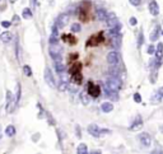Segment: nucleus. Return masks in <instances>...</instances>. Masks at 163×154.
Returning a JSON list of instances; mask_svg holds the SVG:
<instances>
[{
    "label": "nucleus",
    "instance_id": "1",
    "mask_svg": "<svg viewBox=\"0 0 163 154\" xmlns=\"http://www.w3.org/2000/svg\"><path fill=\"white\" fill-rule=\"evenodd\" d=\"M82 68H83V65H82L80 61H74V63L70 65V68H69V74L71 76V82L76 84V86H80V84L83 83Z\"/></svg>",
    "mask_w": 163,
    "mask_h": 154
},
{
    "label": "nucleus",
    "instance_id": "2",
    "mask_svg": "<svg viewBox=\"0 0 163 154\" xmlns=\"http://www.w3.org/2000/svg\"><path fill=\"white\" fill-rule=\"evenodd\" d=\"M92 18V5L88 1H84L79 8V19L82 22H88Z\"/></svg>",
    "mask_w": 163,
    "mask_h": 154
},
{
    "label": "nucleus",
    "instance_id": "3",
    "mask_svg": "<svg viewBox=\"0 0 163 154\" xmlns=\"http://www.w3.org/2000/svg\"><path fill=\"white\" fill-rule=\"evenodd\" d=\"M106 86H107V89H110L112 92H119L122 88V82L116 75H114V76H111V78L107 79Z\"/></svg>",
    "mask_w": 163,
    "mask_h": 154
},
{
    "label": "nucleus",
    "instance_id": "4",
    "mask_svg": "<svg viewBox=\"0 0 163 154\" xmlns=\"http://www.w3.org/2000/svg\"><path fill=\"white\" fill-rule=\"evenodd\" d=\"M104 41V34L103 32H98V33H96V34H93V36H91L88 38V41H87V43H85V46L87 47H96V46H98L101 45L102 42Z\"/></svg>",
    "mask_w": 163,
    "mask_h": 154
},
{
    "label": "nucleus",
    "instance_id": "5",
    "mask_svg": "<svg viewBox=\"0 0 163 154\" xmlns=\"http://www.w3.org/2000/svg\"><path fill=\"white\" fill-rule=\"evenodd\" d=\"M108 65H111V66H115V65H117L120 63V60H121V55H120L119 51H116V50H112L107 53V57H106Z\"/></svg>",
    "mask_w": 163,
    "mask_h": 154
},
{
    "label": "nucleus",
    "instance_id": "6",
    "mask_svg": "<svg viewBox=\"0 0 163 154\" xmlns=\"http://www.w3.org/2000/svg\"><path fill=\"white\" fill-rule=\"evenodd\" d=\"M87 93L92 98H98L101 96V87L94 84L93 82H88L87 84Z\"/></svg>",
    "mask_w": 163,
    "mask_h": 154
},
{
    "label": "nucleus",
    "instance_id": "7",
    "mask_svg": "<svg viewBox=\"0 0 163 154\" xmlns=\"http://www.w3.org/2000/svg\"><path fill=\"white\" fill-rule=\"evenodd\" d=\"M88 133L91 134V135L96 136V138H99V136L104 135V134H110V130L108 129H99L97 125L93 124V125L88 126Z\"/></svg>",
    "mask_w": 163,
    "mask_h": 154
},
{
    "label": "nucleus",
    "instance_id": "8",
    "mask_svg": "<svg viewBox=\"0 0 163 154\" xmlns=\"http://www.w3.org/2000/svg\"><path fill=\"white\" fill-rule=\"evenodd\" d=\"M49 53L54 60H59L61 59V53H63V48L60 46H57V43L51 45L50 43V48H49Z\"/></svg>",
    "mask_w": 163,
    "mask_h": 154
},
{
    "label": "nucleus",
    "instance_id": "9",
    "mask_svg": "<svg viewBox=\"0 0 163 154\" xmlns=\"http://www.w3.org/2000/svg\"><path fill=\"white\" fill-rule=\"evenodd\" d=\"M138 139H139V141H140V144L143 145V147H149V145L152 144V138H150V135L148 133L139 134Z\"/></svg>",
    "mask_w": 163,
    "mask_h": 154
},
{
    "label": "nucleus",
    "instance_id": "10",
    "mask_svg": "<svg viewBox=\"0 0 163 154\" xmlns=\"http://www.w3.org/2000/svg\"><path fill=\"white\" fill-rule=\"evenodd\" d=\"M69 14H61L59 15V18L56 19V26L59 27V28H64V27H66L68 26V23H69Z\"/></svg>",
    "mask_w": 163,
    "mask_h": 154
},
{
    "label": "nucleus",
    "instance_id": "11",
    "mask_svg": "<svg viewBox=\"0 0 163 154\" xmlns=\"http://www.w3.org/2000/svg\"><path fill=\"white\" fill-rule=\"evenodd\" d=\"M45 80H46V83L49 84V87L55 88V79H54V75L49 68L45 69Z\"/></svg>",
    "mask_w": 163,
    "mask_h": 154
},
{
    "label": "nucleus",
    "instance_id": "12",
    "mask_svg": "<svg viewBox=\"0 0 163 154\" xmlns=\"http://www.w3.org/2000/svg\"><path fill=\"white\" fill-rule=\"evenodd\" d=\"M143 129V120L140 116H137V118L133 121V124H131V126L129 128L130 131H139V130Z\"/></svg>",
    "mask_w": 163,
    "mask_h": 154
},
{
    "label": "nucleus",
    "instance_id": "13",
    "mask_svg": "<svg viewBox=\"0 0 163 154\" xmlns=\"http://www.w3.org/2000/svg\"><path fill=\"white\" fill-rule=\"evenodd\" d=\"M60 41V36H59V27L56 24L52 27V33L50 36V43L54 45V43H57Z\"/></svg>",
    "mask_w": 163,
    "mask_h": 154
},
{
    "label": "nucleus",
    "instance_id": "14",
    "mask_svg": "<svg viewBox=\"0 0 163 154\" xmlns=\"http://www.w3.org/2000/svg\"><path fill=\"white\" fill-rule=\"evenodd\" d=\"M163 59V43L159 42L156 47V60H157V66H159Z\"/></svg>",
    "mask_w": 163,
    "mask_h": 154
},
{
    "label": "nucleus",
    "instance_id": "15",
    "mask_svg": "<svg viewBox=\"0 0 163 154\" xmlns=\"http://www.w3.org/2000/svg\"><path fill=\"white\" fill-rule=\"evenodd\" d=\"M106 22H107V26L110 27V28H114V27L119 23V19L116 18V15L114 13H110L107 15V19H106Z\"/></svg>",
    "mask_w": 163,
    "mask_h": 154
},
{
    "label": "nucleus",
    "instance_id": "16",
    "mask_svg": "<svg viewBox=\"0 0 163 154\" xmlns=\"http://www.w3.org/2000/svg\"><path fill=\"white\" fill-rule=\"evenodd\" d=\"M149 11L152 15H158L159 14V8H158V4L156 0H152V1L149 3Z\"/></svg>",
    "mask_w": 163,
    "mask_h": 154
},
{
    "label": "nucleus",
    "instance_id": "17",
    "mask_svg": "<svg viewBox=\"0 0 163 154\" xmlns=\"http://www.w3.org/2000/svg\"><path fill=\"white\" fill-rule=\"evenodd\" d=\"M61 40L64 42H66L69 45H75L76 43V37H74L73 34H64L63 37H61Z\"/></svg>",
    "mask_w": 163,
    "mask_h": 154
},
{
    "label": "nucleus",
    "instance_id": "18",
    "mask_svg": "<svg viewBox=\"0 0 163 154\" xmlns=\"http://www.w3.org/2000/svg\"><path fill=\"white\" fill-rule=\"evenodd\" d=\"M107 15H108L107 11L104 10V9H102V8L96 11V18L98 19V21H106V19H107Z\"/></svg>",
    "mask_w": 163,
    "mask_h": 154
},
{
    "label": "nucleus",
    "instance_id": "19",
    "mask_svg": "<svg viewBox=\"0 0 163 154\" xmlns=\"http://www.w3.org/2000/svg\"><path fill=\"white\" fill-rule=\"evenodd\" d=\"M101 110H102V112L104 113H110L112 110H114V105L110 102H103L102 105H101Z\"/></svg>",
    "mask_w": 163,
    "mask_h": 154
},
{
    "label": "nucleus",
    "instance_id": "20",
    "mask_svg": "<svg viewBox=\"0 0 163 154\" xmlns=\"http://www.w3.org/2000/svg\"><path fill=\"white\" fill-rule=\"evenodd\" d=\"M120 46H121V37H120V34H114V37H112V47L120 48Z\"/></svg>",
    "mask_w": 163,
    "mask_h": 154
},
{
    "label": "nucleus",
    "instance_id": "21",
    "mask_svg": "<svg viewBox=\"0 0 163 154\" xmlns=\"http://www.w3.org/2000/svg\"><path fill=\"white\" fill-rule=\"evenodd\" d=\"M55 69H56V73H57V74H60V75L64 73L65 66H64V64L61 63V59L55 60Z\"/></svg>",
    "mask_w": 163,
    "mask_h": 154
},
{
    "label": "nucleus",
    "instance_id": "22",
    "mask_svg": "<svg viewBox=\"0 0 163 154\" xmlns=\"http://www.w3.org/2000/svg\"><path fill=\"white\" fill-rule=\"evenodd\" d=\"M11 38H13V34H11L10 32H4V33L0 34V40H1L3 42H5V43L10 42Z\"/></svg>",
    "mask_w": 163,
    "mask_h": 154
},
{
    "label": "nucleus",
    "instance_id": "23",
    "mask_svg": "<svg viewBox=\"0 0 163 154\" xmlns=\"http://www.w3.org/2000/svg\"><path fill=\"white\" fill-rule=\"evenodd\" d=\"M76 153L78 154H87L88 153V148L87 145H85L84 143H82L78 145V148H76Z\"/></svg>",
    "mask_w": 163,
    "mask_h": 154
},
{
    "label": "nucleus",
    "instance_id": "24",
    "mask_svg": "<svg viewBox=\"0 0 163 154\" xmlns=\"http://www.w3.org/2000/svg\"><path fill=\"white\" fill-rule=\"evenodd\" d=\"M80 101L84 106L89 105V94L88 93H80Z\"/></svg>",
    "mask_w": 163,
    "mask_h": 154
},
{
    "label": "nucleus",
    "instance_id": "25",
    "mask_svg": "<svg viewBox=\"0 0 163 154\" xmlns=\"http://www.w3.org/2000/svg\"><path fill=\"white\" fill-rule=\"evenodd\" d=\"M70 29H71V32L73 33H78L82 31V26L79 24V23H73L71 27H70Z\"/></svg>",
    "mask_w": 163,
    "mask_h": 154
},
{
    "label": "nucleus",
    "instance_id": "26",
    "mask_svg": "<svg viewBox=\"0 0 163 154\" xmlns=\"http://www.w3.org/2000/svg\"><path fill=\"white\" fill-rule=\"evenodd\" d=\"M158 34H159V29L156 28L152 33H150V36H149L150 41H157V40H158Z\"/></svg>",
    "mask_w": 163,
    "mask_h": 154
},
{
    "label": "nucleus",
    "instance_id": "27",
    "mask_svg": "<svg viewBox=\"0 0 163 154\" xmlns=\"http://www.w3.org/2000/svg\"><path fill=\"white\" fill-rule=\"evenodd\" d=\"M68 89H69V83L65 82V80H63V82L60 83V86H59V91L60 92H65V91H68Z\"/></svg>",
    "mask_w": 163,
    "mask_h": 154
},
{
    "label": "nucleus",
    "instance_id": "28",
    "mask_svg": "<svg viewBox=\"0 0 163 154\" xmlns=\"http://www.w3.org/2000/svg\"><path fill=\"white\" fill-rule=\"evenodd\" d=\"M5 134L8 136H13L14 134H15V129H14V126H11V125H9L8 128L5 129Z\"/></svg>",
    "mask_w": 163,
    "mask_h": 154
},
{
    "label": "nucleus",
    "instance_id": "29",
    "mask_svg": "<svg viewBox=\"0 0 163 154\" xmlns=\"http://www.w3.org/2000/svg\"><path fill=\"white\" fill-rule=\"evenodd\" d=\"M23 18H26V19L32 18V11H31L29 8H26V9L23 10Z\"/></svg>",
    "mask_w": 163,
    "mask_h": 154
},
{
    "label": "nucleus",
    "instance_id": "30",
    "mask_svg": "<svg viewBox=\"0 0 163 154\" xmlns=\"http://www.w3.org/2000/svg\"><path fill=\"white\" fill-rule=\"evenodd\" d=\"M23 71H24V74H26L27 76H31V75H32V70H31V68L28 66V65H24V66H23Z\"/></svg>",
    "mask_w": 163,
    "mask_h": 154
},
{
    "label": "nucleus",
    "instance_id": "31",
    "mask_svg": "<svg viewBox=\"0 0 163 154\" xmlns=\"http://www.w3.org/2000/svg\"><path fill=\"white\" fill-rule=\"evenodd\" d=\"M19 98H21V86H17V98H15V102L19 101Z\"/></svg>",
    "mask_w": 163,
    "mask_h": 154
},
{
    "label": "nucleus",
    "instance_id": "32",
    "mask_svg": "<svg viewBox=\"0 0 163 154\" xmlns=\"http://www.w3.org/2000/svg\"><path fill=\"white\" fill-rule=\"evenodd\" d=\"M134 101L137 102V103H140V102H142V97H140V94H139V93H135V94H134Z\"/></svg>",
    "mask_w": 163,
    "mask_h": 154
},
{
    "label": "nucleus",
    "instance_id": "33",
    "mask_svg": "<svg viewBox=\"0 0 163 154\" xmlns=\"http://www.w3.org/2000/svg\"><path fill=\"white\" fill-rule=\"evenodd\" d=\"M148 53L149 55H152V53H156V47H154L153 45H150L148 47Z\"/></svg>",
    "mask_w": 163,
    "mask_h": 154
},
{
    "label": "nucleus",
    "instance_id": "34",
    "mask_svg": "<svg viewBox=\"0 0 163 154\" xmlns=\"http://www.w3.org/2000/svg\"><path fill=\"white\" fill-rule=\"evenodd\" d=\"M129 1H130V4H133V5H135V6H138V5L142 4V0H129Z\"/></svg>",
    "mask_w": 163,
    "mask_h": 154
},
{
    "label": "nucleus",
    "instance_id": "35",
    "mask_svg": "<svg viewBox=\"0 0 163 154\" xmlns=\"http://www.w3.org/2000/svg\"><path fill=\"white\" fill-rule=\"evenodd\" d=\"M129 23L131 26H137V23H138V21H137V18L135 17H131L130 19H129Z\"/></svg>",
    "mask_w": 163,
    "mask_h": 154
},
{
    "label": "nucleus",
    "instance_id": "36",
    "mask_svg": "<svg viewBox=\"0 0 163 154\" xmlns=\"http://www.w3.org/2000/svg\"><path fill=\"white\" fill-rule=\"evenodd\" d=\"M142 42H144V36H143V33L139 34V42H138V46H139V47L142 46Z\"/></svg>",
    "mask_w": 163,
    "mask_h": 154
},
{
    "label": "nucleus",
    "instance_id": "37",
    "mask_svg": "<svg viewBox=\"0 0 163 154\" xmlns=\"http://www.w3.org/2000/svg\"><path fill=\"white\" fill-rule=\"evenodd\" d=\"M1 26H3V27H5V28H8V27L10 26V22H5V21H4V22L1 23Z\"/></svg>",
    "mask_w": 163,
    "mask_h": 154
},
{
    "label": "nucleus",
    "instance_id": "38",
    "mask_svg": "<svg viewBox=\"0 0 163 154\" xmlns=\"http://www.w3.org/2000/svg\"><path fill=\"white\" fill-rule=\"evenodd\" d=\"M13 23H19V17H18V15H14V17H13Z\"/></svg>",
    "mask_w": 163,
    "mask_h": 154
},
{
    "label": "nucleus",
    "instance_id": "39",
    "mask_svg": "<svg viewBox=\"0 0 163 154\" xmlns=\"http://www.w3.org/2000/svg\"><path fill=\"white\" fill-rule=\"evenodd\" d=\"M159 93H161V94H162V96H163V88H162V89H161V91H159Z\"/></svg>",
    "mask_w": 163,
    "mask_h": 154
},
{
    "label": "nucleus",
    "instance_id": "40",
    "mask_svg": "<svg viewBox=\"0 0 163 154\" xmlns=\"http://www.w3.org/2000/svg\"><path fill=\"white\" fill-rule=\"evenodd\" d=\"M162 34H163V31H162Z\"/></svg>",
    "mask_w": 163,
    "mask_h": 154
}]
</instances>
